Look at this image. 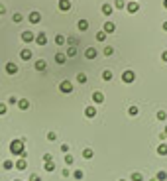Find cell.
Returning <instances> with one entry per match:
<instances>
[{
  "instance_id": "cell-13",
  "label": "cell",
  "mask_w": 167,
  "mask_h": 181,
  "mask_svg": "<svg viewBox=\"0 0 167 181\" xmlns=\"http://www.w3.org/2000/svg\"><path fill=\"white\" fill-rule=\"evenodd\" d=\"M85 116H87V118H94L96 116V108L94 106H87V108H85Z\"/></svg>"
},
{
  "instance_id": "cell-3",
  "label": "cell",
  "mask_w": 167,
  "mask_h": 181,
  "mask_svg": "<svg viewBox=\"0 0 167 181\" xmlns=\"http://www.w3.org/2000/svg\"><path fill=\"white\" fill-rule=\"evenodd\" d=\"M35 44L37 45H45L47 44V34H45V32H40V34L35 36Z\"/></svg>"
},
{
  "instance_id": "cell-16",
  "label": "cell",
  "mask_w": 167,
  "mask_h": 181,
  "mask_svg": "<svg viewBox=\"0 0 167 181\" xmlns=\"http://www.w3.org/2000/svg\"><path fill=\"white\" fill-rule=\"evenodd\" d=\"M85 57H87V59H94V57H96V49H94V47H87Z\"/></svg>"
},
{
  "instance_id": "cell-7",
  "label": "cell",
  "mask_w": 167,
  "mask_h": 181,
  "mask_svg": "<svg viewBox=\"0 0 167 181\" xmlns=\"http://www.w3.org/2000/svg\"><path fill=\"white\" fill-rule=\"evenodd\" d=\"M126 10H128V12H130V14H136L138 10H140V4L136 2V0H132V2H128V6H126Z\"/></svg>"
},
{
  "instance_id": "cell-40",
  "label": "cell",
  "mask_w": 167,
  "mask_h": 181,
  "mask_svg": "<svg viewBox=\"0 0 167 181\" xmlns=\"http://www.w3.org/2000/svg\"><path fill=\"white\" fill-rule=\"evenodd\" d=\"M30 181H41V177H40V175H35V173H34V175H30Z\"/></svg>"
},
{
  "instance_id": "cell-36",
  "label": "cell",
  "mask_w": 167,
  "mask_h": 181,
  "mask_svg": "<svg viewBox=\"0 0 167 181\" xmlns=\"http://www.w3.org/2000/svg\"><path fill=\"white\" fill-rule=\"evenodd\" d=\"M96 40H98V41H104V40H106V34H104V32H98V34H96Z\"/></svg>"
},
{
  "instance_id": "cell-20",
  "label": "cell",
  "mask_w": 167,
  "mask_h": 181,
  "mask_svg": "<svg viewBox=\"0 0 167 181\" xmlns=\"http://www.w3.org/2000/svg\"><path fill=\"white\" fill-rule=\"evenodd\" d=\"M157 154L159 156H167V144H159L157 146Z\"/></svg>"
},
{
  "instance_id": "cell-17",
  "label": "cell",
  "mask_w": 167,
  "mask_h": 181,
  "mask_svg": "<svg viewBox=\"0 0 167 181\" xmlns=\"http://www.w3.org/2000/svg\"><path fill=\"white\" fill-rule=\"evenodd\" d=\"M93 100L94 103H102V100H104V95H102L100 90H94L93 93Z\"/></svg>"
},
{
  "instance_id": "cell-37",
  "label": "cell",
  "mask_w": 167,
  "mask_h": 181,
  "mask_svg": "<svg viewBox=\"0 0 167 181\" xmlns=\"http://www.w3.org/2000/svg\"><path fill=\"white\" fill-rule=\"evenodd\" d=\"M12 20H14L16 24H18V22H22V14H18V12H16V14L12 16Z\"/></svg>"
},
{
  "instance_id": "cell-25",
  "label": "cell",
  "mask_w": 167,
  "mask_h": 181,
  "mask_svg": "<svg viewBox=\"0 0 167 181\" xmlns=\"http://www.w3.org/2000/svg\"><path fill=\"white\" fill-rule=\"evenodd\" d=\"M2 167H4V169H12V167H14V162H12V159H4Z\"/></svg>"
},
{
  "instance_id": "cell-43",
  "label": "cell",
  "mask_w": 167,
  "mask_h": 181,
  "mask_svg": "<svg viewBox=\"0 0 167 181\" xmlns=\"http://www.w3.org/2000/svg\"><path fill=\"white\" fill-rule=\"evenodd\" d=\"M8 103H10V104H16V103H18V99H16V97H10Z\"/></svg>"
},
{
  "instance_id": "cell-45",
  "label": "cell",
  "mask_w": 167,
  "mask_h": 181,
  "mask_svg": "<svg viewBox=\"0 0 167 181\" xmlns=\"http://www.w3.org/2000/svg\"><path fill=\"white\" fill-rule=\"evenodd\" d=\"M161 59H163V61L167 63V51H163V53H161Z\"/></svg>"
},
{
  "instance_id": "cell-14",
  "label": "cell",
  "mask_w": 167,
  "mask_h": 181,
  "mask_svg": "<svg viewBox=\"0 0 167 181\" xmlns=\"http://www.w3.org/2000/svg\"><path fill=\"white\" fill-rule=\"evenodd\" d=\"M114 30H116L114 22H106V24H104V30H102V32H104V34L108 36V34H112V32H114Z\"/></svg>"
},
{
  "instance_id": "cell-18",
  "label": "cell",
  "mask_w": 167,
  "mask_h": 181,
  "mask_svg": "<svg viewBox=\"0 0 167 181\" xmlns=\"http://www.w3.org/2000/svg\"><path fill=\"white\" fill-rule=\"evenodd\" d=\"M77 28H79L81 32H85V30L89 28V22H87V20H85V18H83V20H79V22H77Z\"/></svg>"
},
{
  "instance_id": "cell-26",
  "label": "cell",
  "mask_w": 167,
  "mask_h": 181,
  "mask_svg": "<svg viewBox=\"0 0 167 181\" xmlns=\"http://www.w3.org/2000/svg\"><path fill=\"white\" fill-rule=\"evenodd\" d=\"M155 179H157V181H165V179H167V171H157Z\"/></svg>"
},
{
  "instance_id": "cell-21",
  "label": "cell",
  "mask_w": 167,
  "mask_h": 181,
  "mask_svg": "<svg viewBox=\"0 0 167 181\" xmlns=\"http://www.w3.org/2000/svg\"><path fill=\"white\" fill-rule=\"evenodd\" d=\"M55 61L59 63V65H63V63H65V61H67V57H65V55H63V53H55Z\"/></svg>"
},
{
  "instance_id": "cell-12",
  "label": "cell",
  "mask_w": 167,
  "mask_h": 181,
  "mask_svg": "<svg viewBox=\"0 0 167 181\" xmlns=\"http://www.w3.org/2000/svg\"><path fill=\"white\" fill-rule=\"evenodd\" d=\"M18 108H20V110H28V108H30V100H28V99H20V100H18Z\"/></svg>"
},
{
  "instance_id": "cell-4",
  "label": "cell",
  "mask_w": 167,
  "mask_h": 181,
  "mask_svg": "<svg viewBox=\"0 0 167 181\" xmlns=\"http://www.w3.org/2000/svg\"><path fill=\"white\" fill-rule=\"evenodd\" d=\"M134 79H136L134 71H124V73H122V81H124V83H134Z\"/></svg>"
},
{
  "instance_id": "cell-11",
  "label": "cell",
  "mask_w": 167,
  "mask_h": 181,
  "mask_svg": "<svg viewBox=\"0 0 167 181\" xmlns=\"http://www.w3.org/2000/svg\"><path fill=\"white\" fill-rule=\"evenodd\" d=\"M14 166H16V169H20V171H22V169H26V167H28V162H26V158H20L18 162L14 163Z\"/></svg>"
},
{
  "instance_id": "cell-41",
  "label": "cell",
  "mask_w": 167,
  "mask_h": 181,
  "mask_svg": "<svg viewBox=\"0 0 167 181\" xmlns=\"http://www.w3.org/2000/svg\"><path fill=\"white\" fill-rule=\"evenodd\" d=\"M61 152L63 154H69V146H67V144H63V146H61Z\"/></svg>"
},
{
  "instance_id": "cell-9",
  "label": "cell",
  "mask_w": 167,
  "mask_h": 181,
  "mask_svg": "<svg viewBox=\"0 0 167 181\" xmlns=\"http://www.w3.org/2000/svg\"><path fill=\"white\" fill-rule=\"evenodd\" d=\"M28 20H30L31 24H37V22H40V20H41V14H40V12H35V10H34V12H30Z\"/></svg>"
},
{
  "instance_id": "cell-29",
  "label": "cell",
  "mask_w": 167,
  "mask_h": 181,
  "mask_svg": "<svg viewBox=\"0 0 167 181\" xmlns=\"http://www.w3.org/2000/svg\"><path fill=\"white\" fill-rule=\"evenodd\" d=\"M102 79H104V81H110V79H112V71H108V69L102 71Z\"/></svg>"
},
{
  "instance_id": "cell-46",
  "label": "cell",
  "mask_w": 167,
  "mask_h": 181,
  "mask_svg": "<svg viewBox=\"0 0 167 181\" xmlns=\"http://www.w3.org/2000/svg\"><path fill=\"white\" fill-rule=\"evenodd\" d=\"M163 30L167 32V20H165V22H163Z\"/></svg>"
},
{
  "instance_id": "cell-50",
  "label": "cell",
  "mask_w": 167,
  "mask_h": 181,
  "mask_svg": "<svg viewBox=\"0 0 167 181\" xmlns=\"http://www.w3.org/2000/svg\"><path fill=\"white\" fill-rule=\"evenodd\" d=\"M118 181H126V179H118Z\"/></svg>"
},
{
  "instance_id": "cell-10",
  "label": "cell",
  "mask_w": 167,
  "mask_h": 181,
  "mask_svg": "<svg viewBox=\"0 0 167 181\" xmlns=\"http://www.w3.org/2000/svg\"><path fill=\"white\" fill-rule=\"evenodd\" d=\"M20 57H22L24 61H28V59H31V49H30V47H24V49L20 51Z\"/></svg>"
},
{
  "instance_id": "cell-32",
  "label": "cell",
  "mask_w": 167,
  "mask_h": 181,
  "mask_svg": "<svg viewBox=\"0 0 167 181\" xmlns=\"http://www.w3.org/2000/svg\"><path fill=\"white\" fill-rule=\"evenodd\" d=\"M77 81H79V83H87V75H85V73H79V75H77Z\"/></svg>"
},
{
  "instance_id": "cell-2",
  "label": "cell",
  "mask_w": 167,
  "mask_h": 181,
  "mask_svg": "<svg viewBox=\"0 0 167 181\" xmlns=\"http://www.w3.org/2000/svg\"><path fill=\"white\" fill-rule=\"evenodd\" d=\"M59 90H61V93H65V95H69L73 90L71 81H61V83H59Z\"/></svg>"
},
{
  "instance_id": "cell-44",
  "label": "cell",
  "mask_w": 167,
  "mask_h": 181,
  "mask_svg": "<svg viewBox=\"0 0 167 181\" xmlns=\"http://www.w3.org/2000/svg\"><path fill=\"white\" fill-rule=\"evenodd\" d=\"M0 14H6V6L4 4H0Z\"/></svg>"
},
{
  "instance_id": "cell-34",
  "label": "cell",
  "mask_w": 167,
  "mask_h": 181,
  "mask_svg": "<svg viewBox=\"0 0 167 181\" xmlns=\"http://www.w3.org/2000/svg\"><path fill=\"white\" fill-rule=\"evenodd\" d=\"M167 118V112H165V110H159V112H157V120H165Z\"/></svg>"
},
{
  "instance_id": "cell-48",
  "label": "cell",
  "mask_w": 167,
  "mask_h": 181,
  "mask_svg": "<svg viewBox=\"0 0 167 181\" xmlns=\"http://www.w3.org/2000/svg\"><path fill=\"white\" fill-rule=\"evenodd\" d=\"M165 138H167V126H165Z\"/></svg>"
},
{
  "instance_id": "cell-8",
  "label": "cell",
  "mask_w": 167,
  "mask_h": 181,
  "mask_svg": "<svg viewBox=\"0 0 167 181\" xmlns=\"http://www.w3.org/2000/svg\"><path fill=\"white\" fill-rule=\"evenodd\" d=\"M59 10H61V12L71 10V0H59Z\"/></svg>"
},
{
  "instance_id": "cell-24",
  "label": "cell",
  "mask_w": 167,
  "mask_h": 181,
  "mask_svg": "<svg viewBox=\"0 0 167 181\" xmlns=\"http://www.w3.org/2000/svg\"><path fill=\"white\" fill-rule=\"evenodd\" d=\"M132 181H144V175L140 173V171H134L132 173Z\"/></svg>"
},
{
  "instance_id": "cell-23",
  "label": "cell",
  "mask_w": 167,
  "mask_h": 181,
  "mask_svg": "<svg viewBox=\"0 0 167 181\" xmlns=\"http://www.w3.org/2000/svg\"><path fill=\"white\" fill-rule=\"evenodd\" d=\"M93 156H94V152L90 150V148H87V150H83V158H85V159H90Z\"/></svg>"
},
{
  "instance_id": "cell-28",
  "label": "cell",
  "mask_w": 167,
  "mask_h": 181,
  "mask_svg": "<svg viewBox=\"0 0 167 181\" xmlns=\"http://www.w3.org/2000/svg\"><path fill=\"white\" fill-rule=\"evenodd\" d=\"M73 177H75V179H77V181H81V179H83V177H85V173H83V171H81V169H77V171H73Z\"/></svg>"
},
{
  "instance_id": "cell-30",
  "label": "cell",
  "mask_w": 167,
  "mask_h": 181,
  "mask_svg": "<svg viewBox=\"0 0 167 181\" xmlns=\"http://www.w3.org/2000/svg\"><path fill=\"white\" fill-rule=\"evenodd\" d=\"M140 112V110H138V106H130V108H128V114H130V116H136Z\"/></svg>"
},
{
  "instance_id": "cell-6",
  "label": "cell",
  "mask_w": 167,
  "mask_h": 181,
  "mask_svg": "<svg viewBox=\"0 0 167 181\" xmlns=\"http://www.w3.org/2000/svg\"><path fill=\"white\" fill-rule=\"evenodd\" d=\"M6 73H8V75H16V73H18V65L12 63V61H8L6 63Z\"/></svg>"
},
{
  "instance_id": "cell-35",
  "label": "cell",
  "mask_w": 167,
  "mask_h": 181,
  "mask_svg": "<svg viewBox=\"0 0 167 181\" xmlns=\"http://www.w3.org/2000/svg\"><path fill=\"white\" fill-rule=\"evenodd\" d=\"M67 55H69V57L77 55V47H69V49H67Z\"/></svg>"
},
{
  "instance_id": "cell-38",
  "label": "cell",
  "mask_w": 167,
  "mask_h": 181,
  "mask_svg": "<svg viewBox=\"0 0 167 181\" xmlns=\"http://www.w3.org/2000/svg\"><path fill=\"white\" fill-rule=\"evenodd\" d=\"M114 53V47H104V55H112Z\"/></svg>"
},
{
  "instance_id": "cell-49",
  "label": "cell",
  "mask_w": 167,
  "mask_h": 181,
  "mask_svg": "<svg viewBox=\"0 0 167 181\" xmlns=\"http://www.w3.org/2000/svg\"><path fill=\"white\" fill-rule=\"evenodd\" d=\"M149 181H157V179H155V177H153V179H149Z\"/></svg>"
},
{
  "instance_id": "cell-22",
  "label": "cell",
  "mask_w": 167,
  "mask_h": 181,
  "mask_svg": "<svg viewBox=\"0 0 167 181\" xmlns=\"http://www.w3.org/2000/svg\"><path fill=\"white\" fill-rule=\"evenodd\" d=\"M44 169H45V171H53V169H55V163H53V159H51V162H45V163H44Z\"/></svg>"
},
{
  "instance_id": "cell-15",
  "label": "cell",
  "mask_w": 167,
  "mask_h": 181,
  "mask_svg": "<svg viewBox=\"0 0 167 181\" xmlns=\"http://www.w3.org/2000/svg\"><path fill=\"white\" fill-rule=\"evenodd\" d=\"M112 12H114V8H112L108 2L102 4V14H104V16H112Z\"/></svg>"
},
{
  "instance_id": "cell-1",
  "label": "cell",
  "mask_w": 167,
  "mask_h": 181,
  "mask_svg": "<svg viewBox=\"0 0 167 181\" xmlns=\"http://www.w3.org/2000/svg\"><path fill=\"white\" fill-rule=\"evenodd\" d=\"M10 152H12L14 156L26 158V150H24V140H12V142H10Z\"/></svg>"
},
{
  "instance_id": "cell-5",
  "label": "cell",
  "mask_w": 167,
  "mask_h": 181,
  "mask_svg": "<svg viewBox=\"0 0 167 181\" xmlns=\"http://www.w3.org/2000/svg\"><path fill=\"white\" fill-rule=\"evenodd\" d=\"M22 41H26V44H30V41H35L34 32H22Z\"/></svg>"
},
{
  "instance_id": "cell-33",
  "label": "cell",
  "mask_w": 167,
  "mask_h": 181,
  "mask_svg": "<svg viewBox=\"0 0 167 181\" xmlns=\"http://www.w3.org/2000/svg\"><path fill=\"white\" fill-rule=\"evenodd\" d=\"M73 162H75V159H73V156H71V154H65V163H67V166H71Z\"/></svg>"
},
{
  "instance_id": "cell-31",
  "label": "cell",
  "mask_w": 167,
  "mask_h": 181,
  "mask_svg": "<svg viewBox=\"0 0 167 181\" xmlns=\"http://www.w3.org/2000/svg\"><path fill=\"white\" fill-rule=\"evenodd\" d=\"M114 6L122 10V8H126V2H124V0H114Z\"/></svg>"
},
{
  "instance_id": "cell-47",
  "label": "cell",
  "mask_w": 167,
  "mask_h": 181,
  "mask_svg": "<svg viewBox=\"0 0 167 181\" xmlns=\"http://www.w3.org/2000/svg\"><path fill=\"white\" fill-rule=\"evenodd\" d=\"M163 6H165V8H167V0H163Z\"/></svg>"
},
{
  "instance_id": "cell-27",
  "label": "cell",
  "mask_w": 167,
  "mask_h": 181,
  "mask_svg": "<svg viewBox=\"0 0 167 181\" xmlns=\"http://www.w3.org/2000/svg\"><path fill=\"white\" fill-rule=\"evenodd\" d=\"M65 41H67V40L63 38L61 34H57V36H55V44H57V45H63V44H65Z\"/></svg>"
},
{
  "instance_id": "cell-51",
  "label": "cell",
  "mask_w": 167,
  "mask_h": 181,
  "mask_svg": "<svg viewBox=\"0 0 167 181\" xmlns=\"http://www.w3.org/2000/svg\"><path fill=\"white\" fill-rule=\"evenodd\" d=\"M14 181H20V179H14Z\"/></svg>"
},
{
  "instance_id": "cell-39",
  "label": "cell",
  "mask_w": 167,
  "mask_h": 181,
  "mask_svg": "<svg viewBox=\"0 0 167 181\" xmlns=\"http://www.w3.org/2000/svg\"><path fill=\"white\" fill-rule=\"evenodd\" d=\"M2 114H6V104L0 103V116H2Z\"/></svg>"
},
{
  "instance_id": "cell-42",
  "label": "cell",
  "mask_w": 167,
  "mask_h": 181,
  "mask_svg": "<svg viewBox=\"0 0 167 181\" xmlns=\"http://www.w3.org/2000/svg\"><path fill=\"white\" fill-rule=\"evenodd\" d=\"M47 138H49V140H55L57 134H55V132H49V134H47Z\"/></svg>"
},
{
  "instance_id": "cell-19",
  "label": "cell",
  "mask_w": 167,
  "mask_h": 181,
  "mask_svg": "<svg viewBox=\"0 0 167 181\" xmlns=\"http://www.w3.org/2000/svg\"><path fill=\"white\" fill-rule=\"evenodd\" d=\"M45 67H47L45 59H37V61H35V69H37V71H44Z\"/></svg>"
}]
</instances>
